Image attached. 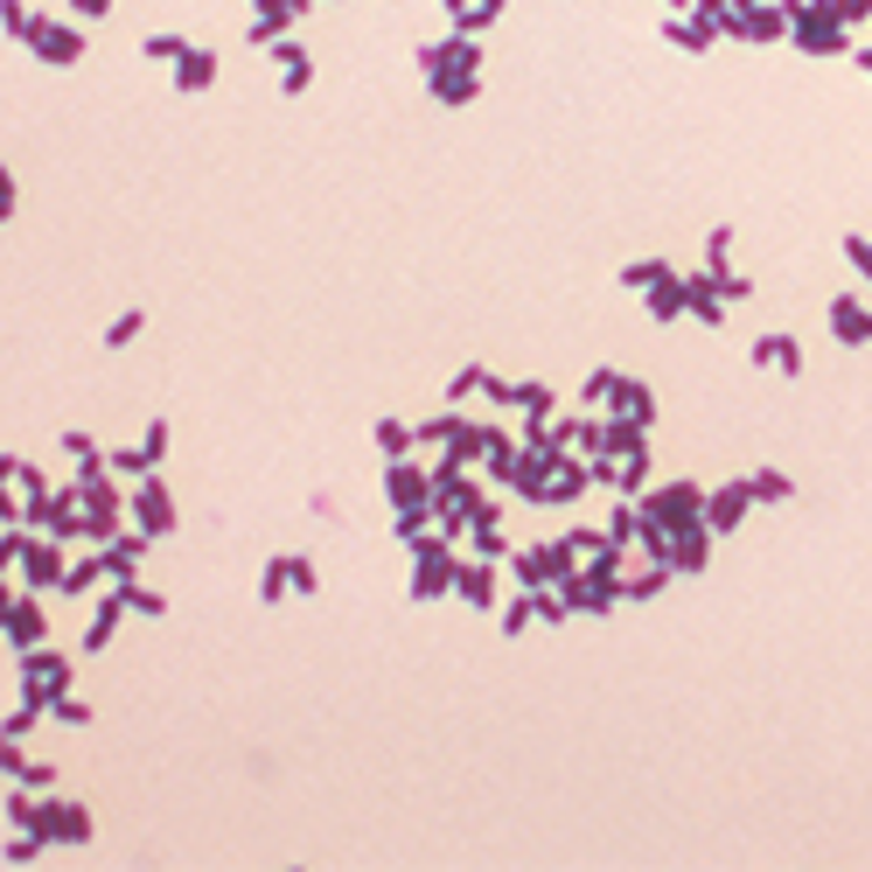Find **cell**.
Instances as JSON below:
<instances>
[{"label":"cell","instance_id":"1","mask_svg":"<svg viewBox=\"0 0 872 872\" xmlns=\"http://www.w3.org/2000/svg\"><path fill=\"white\" fill-rule=\"evenodd\" d=\"M642 523H657V531H684V523H705V489L698 482H670L642 503Z\"/></svg>","mask_w":872,"mask_h":872},{"label":"cell","instance_id":"2","mask_svg":"<svg viewBox=\"0 0 872 872\" xmlns=\"http://www.w3.org/2000/svg\"><path fill=\"white\" fill-rule=\"evenodd\" d=\"M21 684H29L35 705H50V698H63V684H71V663H63V657H42V649H29V657H21Z\"/></svg>","mask_w":872,"mask_h":872},{"label":"cell","instance_id":"3","mask_svg":"<svg viewBox=\"0 0 872 872\" xmlns=\"http://www.w3.org/2000/svg\"><path fill=\"white\" fill-rule=\"evenodd\" d=\"M35 831L42 838H63V844H84L92 838V810H84V802H50V810H35Z\"/></svg>","mask_w":872,"mask_h":872},{"label":"cell","instance_id":"4","mask_svg":"<svg viewBox=\"0 0 872 872\" xmlns=\"http://www.w3.org/2000/svg\"><path fill=\"white\" fill-rule=\"evenodd\" d=\"M384 496H391L398 510H426V503H433V475L412 468V461H391V468H384Z\"/></svg>","mask_w":872,"mask_h":872},{"label":"cell","instance_id":"5","mask_svg":"<svg viewBox=\"0 0 872 872\" xmlns=\"http://www.w3.org/2000/svg\"><path fill=\"white\" fill-rule=\"evenodd\" d=\"M754 510V489L747 482H726V489H712L705 496V531L719 538V531H740V517Z\"/></svg>","mask_w":872,"mask_h":872},{"label":"cell","instance_id":"6","mask_svg":"<svg viewBox=\"0 0 872 872\" xmlns=\"http://www.w3.org/2000/svg\"><path fill=\"white\" fill-rule=\"evenodd\" d=\"M705 559H712V531H705V523L670 531V573H705Z\"/></svg>","mask_w":872,"mask_h":872},{"label":"cell","instance_id":"7","mask_svg":"<svg viewBox=\"0 0 872 872\" xmlns=\"http://www.w3.org/2000/svg\"><path fill=\"white\" fill-rule=\"evenodd\" d=\"M29 42H35V56H50V63H77L84 56V35L77 29H56V21H35Z\"/></svg>","mask_w":872,"mask_h":872},{"label":"cell","instance_id":"8","mask_svg":"<svg viewBox=\"0 0 872 872\" xmlns=\"http://www.w3.org/2000/svg\"><path fill=\"white\" fill-rule=\"evenodd\" d=\"M134 517H140V531H147V538L174 531V503H168V489H161V482H140V496H134Z\"/></svg>","mask_w":872,"mask_h":872},{"label":"cell","instance_id":"9","mask_svg":"<svg viewBox=\"0 0 872 872\" xmlns=\"http://www.w3.org/2000/svg\"><path fill=\"white\" fill-rule=\"evenodd\" d=\"M831 336L838 342H872V308H865V300H852V294H838L831 300Z\"/></svg>","mask_w":872,"mask_h":872},{"label":"cell","instance_id":"10","mask_svg":"<svg viewBox=\"0 0 872 872\" xmlns=\"http://www.w3.org/2000/svg\"><path fill=\"white\" fill-rule=\"evenodd\" d=\"M607 405H615V419H628V426H649V419H657V398H649V384H636V377H621Z\"/></svg>","mask_w":872,"mask_h":872},{"label":"cell","instance_id":"11","mask_svg":"<svg viewBox=\"0 0 872 872\" xmlns=\"http://www.w3.org/2000/svg\"><path fill=\"white\" fill-rule=\"evenodd\" d=\"M754 363H768V370H781V377H796V370H802V342H796V336H761V342H754Z\"/></svg>","mask_w":872,"mask_h":872},{"label":"cell","instance_id":"12","mask_svg":"<svg viewBox=\"0 0 872 872\" xmlns=\"http://www.w3.org/2000/svg\"><path fill=\"white\" fill-rule=\"evenodd\" d=\"M454 594H461V600H475V607H489V600H496V565H489V559L461 565V573H454Z\"/></svg>","mask_w":872,"mask_h":872},{"label":"cell","instance_id":"13","mask_svg":"<svg viewBox=\"0 0 872 872\" xmlns=\"http://www.w3.org/2000/svg\"><path fill=\"white\" fill-rule=\"evenodd\" d=\"M210 77H216V56L210 50H182V56H174V84H182V92H203Z\"/></svg>","mask_w":872,"mask_h":872},{"label":"cell","instance_id":"14","mask_svg":"<svg viewBox=\"0 0 872 872\" xmlns=\"http://www.w3.org/2000/svg\"><path fill=\"white\" fill-rule=\"evenodd\" d=\"M273 50H279V71H287V77H279V84H287V92H308V77H315V63H308V50H300V42H273Z\"/></svg>","mask_w":872,"mask_h":872},{"label":"cell","instance_id":"15","mask_svg":"<svg viewBox=\"0 0 872 872\" xmlns=\"http://www.w3.org/2000/svg\"><path fill=\"white\" fill-rule=\"evenodd\" d=\"M482 84H475V71H433V98L440 105H468Z\"/></svg>","mask_w":872,"mask_h":872},{"label":"cell","instance_id":"16","mask_svg":"<svg viewBox=\"0 0 872 872\" xmlns=\"http://www.w3.org/2000/svg\"><path fill=\"white\" fill-rule=\"evenodd\" d=\"M649 315H657V321H678V315H684V279H678V273L649 287Z\"/></svg>","mask_w":872,"mask_h":872},{"label":"cell","instance_id":"17","mask_svg":"<svg viewBox=\"0 0 872 872\" xmlns=\"http://www.w3.org/2000/svg\"><path fill=\"white\" fill-rule=\"evenodd\" d=\"M140 552H147V538H119V544H105V573H113V579H134Z\"/></svg>","mask_w":872,"mask_h":872},{"label":"cell","instance_id":"18","mask_svg":"<svg viewBox=\"0 0 872 872\" xmlns=\"http://www.w3.org/2000/svg\"><path fill=\"white\" fill-rule=\"evenodd\" d=\"M412 440H419V433H412L405 419H377V447L391 454V461H405V454H412Z\"/></svg>","mask_w":872,"mask_h":872},{"label":"cell","instance_id":"19","mask_svg":"<svg viewBox=\"0 0 872 872\" xmlns=\"http://www.w3.org/2000/svg\"><path fill=\"white\" fill-rule=\"evenodd\" d=\"M747 489H754V503H781V496H789V475H781V468H754Z\"/></svg>","mask_w":872,"mask_h":872},{"label":"cell","instance_id":"20","mask_svg":"<svg viewBox=\"0 0 872 872\" xmlns=\"http://www.w3.org/2000/svg\"><path fill=\"white\" fill-rule=\"evenodd\" d=\"M663 586H670V565L657 559V565H649V573H636V579H628V586H621V594H628V600H657V594H663Z\"/></svg>","mask_w":872,"mask_h":872},{"label":"cell","instance_id":"21","mask_svg":"<svg viewBox=\"0 0 872 872\" xmlns=\"http://www.w3.org/2000/svg\"><path fill=\"white\" fill-rule=\"evenodd\" d=\"M14 642H21V649L42 642V607H35V600H14Z\"/></svg>","mask_w":872,"mask_h":872},{"label":"cell","instance_id":"22","mask_svg":"<svg viewBox=\"0 0 872 872\" xmlns=\"http://www.w3.org/2000/svg\"><path fill=\"white\" fill-rule=\"evenodd\" d=\"M663 35H670V42H678V50H705V42H712L719 29H705V21H698V14H691V21H670V29H663Z\"/></svg>","mask_w":872,"mask_h":872},{"label":"cell","instance_id":"23","mask_svg":"<svg viewBox=\"0 0 872 872\" xmlns=\"http://www.w3.org/2000/svg\"><path fill=\"white\" fill-rule=\"evenodd\" d=\"M657 279H670V266H663V258H636V266H621V287H657Z\"/></svg>","mask_w":872,"mask_h":872},{"label":"cell","instance_id":"24","mask_svg":"<svg viewBox=\"0 0 872 872\" xmlns=\"http://www.w3.org/2000/svg\"><path fill=\"white\" fill-rule=\"evenodd\" d=\"M628 538H642V510H615V517H607V544H628Z\"/></svg>","mask_w":872,"mask_h":872},{"label":"cell","instance_id":"25","mask_svg":"<svg viewBox=\"0 0 872 872\" xmlns=\"http://www.w3.org/2000/svg\"><path fill=\"white\" fill-rule=\"evenodd\" d=\"M287 586H294V565H287V559H273V565H266V579H258V594H266V600H279Z\"/></svg>","mask_w":872,"mask_h":872},{"label":"cell","instance_id":"26","mask_svg":"<svg viewBox=\"0 0 872 872\" xmlns=\"http://www.w3.org/2000/svg\"><path fill=\"white\" fill-rule=\"evenodd\" d=\"M50 712L63 719V726H84V719H92V705H77V698H50Z\"/></svg>","mask_w":872,"mask_h":872},{"label":"cell","instance_id":"27","mask_svg":"<svg viewBox=\"0 0 872 872\" xmlns=\"http://www.w3.org/2000/svg\"><path fill=\"white\" fill-rule=\"evenodd\" d=\"M844 258H852V266L872 279V237H844Z\"/></svg>","mask_w":872,"mask_h":872},{"label":"cell","instance_id":"28","mask_svg":"<svg viewBox=\"0 0 872 872\" xmlns=\"http://www.w3.org/2000/svg\"><path fill=\"white\" fill-rule=\"evenodd\" d=\"M287 565H294V594H315V586H321L315 579V559H287Z\"/></svg>","mask_w":872,"mask_h":872},{"label":"cell","instance_id":"29","mask_svg":"<svg viewBox=\"0 0 872 872\" xmlns=\"http://www.w3.org/2000/svg\"><path fill=\"white\" fill-rule=\"evenodd\" d=\"M134 336H140V315H119L113 329H105V342H113V349H119V342H134Z\"/></svg>","mask_w":872,"mask_h":872},{"label":"cell","instance_id":"30","mask_svg":"<svg viewBox=\"0 0 872 872\" xmlns=\"http://www.w3.org/2000/svg\"><path fill=\"white\" fill-rule=\"evenodd\" d=\"M182 50H189L182 35H147V56H182Z\"/></svg>","mask_w":872,"mask_h":872},{"label":"cell","instance_id":"31","mask_svg":"<svg viewBox=\"0 0 872 872\" xmlns=\"http://www.w3.org/2000/svg\"><path fill=\"white\" fill-rule=\"evenodd\" d=\"M440 8L454 14V29H461V21H468V8H475V0H440Z\"/></svg>","mask_w":872,"mask_h":872},{"label":"cell","instance_id":"32","mask_svg":"<svg viewBox=\"0 0 872 872\" xmlns=\"http://www.w3.org/2000/svg\"><path fill=\"white\" fill-rule=\"evenodd\" d=\"M670 8H691V0H670Z\"/></svg>","mask_w":872,"mask_h":872}]
</instances>
